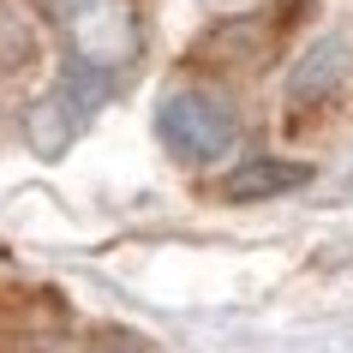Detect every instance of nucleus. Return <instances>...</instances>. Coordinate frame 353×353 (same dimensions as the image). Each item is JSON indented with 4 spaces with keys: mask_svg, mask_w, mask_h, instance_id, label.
Instances as JSON below:
<instances>
[{
    "mask_svg": "<svg viewBox=\"0 0 353 353\" xmlns=\"http://www.w3.org/2000/svg\"><path fill=\"white\" fill-rule=\"evenodd\" d=\"M54 12H60V30H66V48H72V66H84L96 78L126 72L144 48L132 0H54Z\"/></svg>",
    "mask_w": 353,
    "mask_h": 353,
    "instance_id": "2",
    "label": "nucleus"
},
{
    "mask_svg": "<svg viewBox=\"0 0 353 353\" xmlns=\"http://www.w3.org/2000/svg\"><path fill=\"white\" fill-rule=\"evenodd\" d=\"M37 54H42L37 24L24 19L19 6H6V0H0V72H24Z\"/></svg>",
    "mask_w": 353,
    "mask_h": 353,
    "instance_id": "6",
    "label": "nucleus"
},
{
    "mask_svg": "<svg viewBox=\"0 0 353 353\" xmlns=\"http://www.w3.org/2000/svg\"><path fill=\"white\" fill-rule=\"evenodd\" d=\"M102 96H108V78L84 72V66H66V78H60L54 90L37 96V102L24 108V144L37 150L42 162L66 156V144L84 132V120H90V108Z\"/></svg>",
    "mask_w": 353,
    "mask_h": 353,
    "instance_id": "3",
    "label": "nucleus"
},
{
    "mask_svg": "<svg viewBox=\"0 0 353 353\" xmlns=\"http://www.w3.org/2000/svg\"><path fill=\"white\" fill-rule=\"evenodd\" d=\"M353 72V37L330 30V37H317L305 54L294 60V72H288V102L294 108H323Z\"/></svg>",
    "mask_w": 353,
    "mask_h": 353,
    "instance_id": "4",
    "label": "nucleus"
},
{
    "mask_svg": "<svg viewBox=\"0 0 353 353\" xmlns=\"http://www.w3.org/2000/svg\"><path fill=\"white\" fill-rule=\"evenodd\" d=\"M305 180H312L305 162H288V156H245V162L222 180V198L228 204H270L281 192H299Z\"/></svg>",
    "mask_w": 353,
    "mask_h": 353,
    "instance_id": "5",
    "label": "nucleus"
},
{
    "mask_svg": "<svg viewBox=\"0 0 353 353\" xmlns=\"http://www.w3.org/2000/svg\"><path fill=\"white\" fill-rule=\"evenodd\" d=\"M156 138L168 144V156L204 168L240 144V114L210 84H180V90H168L156 102Z\"/></svg>",
    "mask_w": 353,
    "mask_h": 353,
    "instance_id": "1",
    "label": "nucleus"
},
{
    "mask_svg": "<svg viewBox=\"0 0 353 353\" xmlns=\"http://www.w3.org/2000/svg\"><path fill=\"white\" fill-rule=\"evenodd\" d=\"M84 353H144V347H138L132 335H96V341H90Z\"/></svg>",
    "mask_w": 353,
    "mask_h": 353,
    "instance_id": "7",
    "label": "nucleus"
}]
</instances>
